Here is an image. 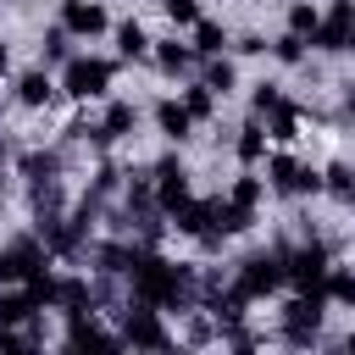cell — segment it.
<instances>
[{
  "instance_id": "e0dca14e",
  "label": "cell",
  "mask_w": 355,
  "mask_h": 355,
  "mask_svg": "<svg viewBox=\"0 0 355 355\" xmlns=\"http://www.w3.org/2000/svg\"><path fill=\"white\" fill-rule=\"evenodd\" d=\"M155 128H161V139H172V144H183L189 133H194V116L183 111V100H155Z\"/></svg>"
},
{
  "instance_id": "3957f363",
  "label": "cell",
  "mask_w": 355,
  "mask_h": 355,
  "mask_svg": "<svg viewBox=\"0 0 355 355\" xmlns=\"http://www.w3.org/2000/svg\"><path fill=\"white\" fill-rule=\"evenodd\" d=\"M322 316H327V300H322V294H288L283 311H277L283 344H294V349L316 344V338H322Z\"/></svg>"
},
{
  "instance_id": "30bf717a",
  "label": "cell",
  "mask_w": 355,
  "mask_h": 355,
  "mask_svg": "<svg viewBox=\"0 0 355 355\" xmlns=\"http://www.w3.org/2000/svg\"><path fill=\"white\" fill-rule=\"evenodd\" d=\"M150 178H155L150 189H155V211H161V216H166L178 200H189V166H183L178 155H161V161L150 166Z\"/></svg>"
},
{
  "instance_id": "8d00e7d4",
  "label": "cell",
  "mask_w": 355,
  "mask_h": 355,
  "mask_svg": "<svg viewBox=\"0 0 355 355\" xmlns=\"http://www.w3.org/2000/svg\"><path fill=\"white\" fill-rule=\"evenodd\" d=\"M344 111H349V116H355V83H349V89H344Z\"/></svg>"
},
{
  "instance_id": "8fae6325",
  "label": "cell",
  "mask_w": 355,
  "mask_h": 355,
  "mask_svg": "<svg viewBox=\"0 0 355 355\" xmlns=\"http://www.w3.org/2000/svg\"><path fill=\"white\" fill-rule=\"evenodd\" d=\"M61 28L72 39H100V33H111V11L100 0H61Z\"/></svg>"
},
{
  "instance_id": "8992f818",
  "label": "cell",
  "mask_w": 355,
  "mask_h": 355,
  "mask_svg": "<svg viewBox=\"0 0 355 355\" xmlns=\"http://www.w3.org/2000/svg\"><path fill=\"white\" fill-rule=\"evenodd\" d=\"M261 166H266L261 178H266V189H272V194H322V172H316V166H305V161H300V155H288V150H272Z\"/></svg>"
},
{
  "instance_id": "e575fe53",
  "label": "cell",
  "mask_w": 355,
  "mask_h": 355,
  "mask_svg": "<svg viewBox=\"0 0 355 355\" xmlns=\"http://www.w3.org/2000/svg\"><path fill=\"white\" fill-rule=\"evenodd\" d=\"M233 50H239V55H266V39H261V33H244Z\"/></svg>"
},
{
  "instance_id": "d590c367",
  "label": "cell",
  "mask_w": 355,
  "mask_h": 355,
  "mask_svg": "<svg viewBox=\"0 0 355 355\" xmlns=\"http://www.w3.org/2000/svg\"><path fill=\"white\" fill-rule=\"evenodd\" d=\"M6 72H11V44L0 39V78H6Z\"/></svg>"
},
{
  "instance_id": "ba28073f",
  "label": "cell",
  "mask_w": 355,
  "mask_h": 355,
  "mask_svg": "<svg viewBox=\"0 0 355 355\" xmlns=\"http://www.w3.org/2000/svg\"><path fill=\"white\" fill-rule=\"evenodd\" d=\"M311 44L327 50V55H349V50H355V0H333V6L322 11V22H316Z\"/></svg>"
},
{
  "instance_id": "7a4b0ae2",
  "label": "cell",
  "mask_w": 355,
  "mask_h": 355,
  "mask_svg": "<svg viewBox=\"0 0 355 355\" xmlns=\"http://www.w3.org/2000/svg\"><path fill=\"white\" fill-rule=\"evenodd\" d=\"M111 78H116V61H105V55H67L61 61V94H72V100H105Z\"/></svg>"
},
{
  "instance_id": "277c9868",
  "label": "cell",
  "mask_w": 355,
  "mask_h": 355,
  "mask_svg": "<svg viewBox=\"0 0 355 355\" xmlns=\"http://www.w3.org/2000/svg\"><path fill=\"white\" fill-rule=\"evenodd\" d=\"M327 266H333V255H327L316 239H305V244L283 250V283H288L294 294H322V277H327Z\"/></svg>"
},
{
  "instance_id": "d4e9b609",
  "label": "cell",
  "mask_w": 355,
  "mask_h": 355,
  "mask_svg": "<svg viewBox=\"0 0 355 355\" xmlns=\"http://www.w3.org/2000/svg\"><path fill=\"white\" fill-rule=\"evenodd\" d=\"M266 139H277V144H294L300 139V105H277V111H266Z\"/></svg>"
},
{
  "instance_id": "5bb4252c",
  "label": "cell",
  "mask_w": 355,
  "mask_h": 355,
  "mask_svg": "<svg viewBox=\"0 0 355 355\" xmlns=\"http://www.w3.org/2000/svg\"><path fill=\"white\" fill-rule=\"evenodd\" d=\"M166 216H172L166 227H172V233H183V239H200V233H211V200H194V194H189V200H178Z\"/></svg>"
},
{
  "instance_id": "d6a6232c",
  "label": "cell",
  "mask_w": 355,
  "mask_h": 355,
  "mask_svg": "<svg viewBox=\"0 0 355 355\" xmlns=\"http://www.w3.org/2000/svg\"><path fill=\"white\" fill-rule=\"evenodd\" d=\"M250 105H255V116H266V111H277V105H283V89H277V83H255Z\"/></svg>"
},
{
  "instance_id": "603a6c76",
  "label": "cell",
  "mask_w": 355,
  "mask_h": 355,
  "mask_svg": "<svg viewBox=\"0 0 355 355\" xmlns=\"http://www.w3.org/2000/svg\"><path fill=\"white\" fill-rule=\"evenodd\" d=\"M322 194L355 205V166H349V161H327V166H322Z\"/></svg>"
},
{
  "instance_id": "52a82bcc",
  "label": "cell",
  "mask_w": 355,
  "mask_h": 355,
  "mask_svg": "<svg viewBox=\"0 0 355 355\" xmlns=\"http://www.w3.org/2000/svg\"><path fill=\"white\" fill-rule=\"evenodd\" d=\"M122 344H133V349H172V333H166V322H161V311L155 305H144V300H128L122 305Z\"/></svg>"
},
{
  "instance_id": "ffe728a7",
  "label": "cell",
  "mask_w": 355,
  "mask_h": 355,
  "mask_svg": "<svg viewBox=\"0 0 355 355\" xmlns=\"http://www.w3.org/2000/svg\"><path fill=\"white\" fill-rule=\"evenodd\" d=\"M322 300L338 311H355V266H327L322 277Z\"/></svg>"
},
{
  "instance_id": "d6986e66",
  "label": "cell",
  "mask_w": 355,
  "mask_h": 355,
  "mask_svg": "<svg viewBox=\"0 0 355 355\" xmlns=\"http://www.w3.org/2000/svg\"><path fill=\"white\" fill-rule=\"evenodd\" d=\"M133 128H139V105H133V100H111L105 116H100V139L111 144V139H128Z\"/></svg>"
},
{
  "instance_id": "f35d334b",
  "label": "cell",
  "mask_w": 355,
  "mask_h": 355,
  "mask_svg": "<svg viewBox=\"0 0 355 355\" xmlns=\"http://www.w3.org/2000/svg\"><path fill=\"white\" fill-rule=\"evenodd\" d=\"M0 166H6V144H0Z\"/></svg>"
},
{
  "instance_id": "9c48e42d",
  "label": "cell",
  "mask_w": 355,
  "mask_h": 355,
  "mask_svg": "<svg viewBox=\"0 0 355 355\" xmlns=\"http://www.w3.org/2000/svg\"><path fill=\"white\" fill-rule=\"evenodd\" d=\"M39 266H50V250H44V239L22 233V239L0 244V283H28Z\"/></svg>"
},
{
  "instance_id": "7402d4cb",
  "label": "cell",
  "mask_w": 355,
  "mask_h": 355,
  "mask_svg": "<svg viewBox=\"0 0 355 355\" xmlns=\"http://www.w3.org/2000/svg\"><path fill=\"white\" fill-rule=\"evenodd\" d=\"M111 33H116V55H122V61H144V55H150V33H144V22L128 17V22H116Z\"/></svg>"
},
{
  "instance_id": "83f0119b",
  "label": "cell",
  "mask_w": 355,
  "mask_h": 355,
  "mask_svg": "<svg viewBox=\"0 0 355 355\" xmlns=\"http://www.w3.org/2000/svg\"><path fill=\"white\" fill-rule=\"evenodd\" d=\"M305 44H311V39H300V33H288V28H283L266 50H272V61H277V67H300V61H305Z\"/></svg>"
},
{
  "instance_id": "9a60e30c",
  "label": "cell",
  "mask_w": 355,
  "mask_h": 355,
  "mask_svg": "<svg viewBox=\"0 0 355 355\" xmlns=\"http://www.w3.org/2000/svg\"><path fill=\"white\" fill-rule=\"evenodd\" d=\"M39 316V300L28 294V283H6L0 288V327H28Z\"/></svg>"
},
{
  "instance_id": "f546056e",
  "label": "cell",
  "mask_w": 355,
  "mask_h": 355,
  "mask_svg": "<svg viewBox=\"0 0 355 355\" xmlns=\"http://www.w3.org/2000/svg\"><path fill=\"white\" fill-rule=\"evenodd\" d=\"M183 111H189L194 122H211V116H216V94H211L205 83H189V89H183Z\"/></svg>"
},
{
  "instance_id": "484cf974",
  "label": "cell",
  "mask_w": 355,
  "mask_h": 355,
  "mask_svg": "<svg viewBox=\"0 0 355 355\" xmlns=\"http://www.w3.org/2000/svg\"><path fill=\"white\" fill-rule=\"evenodd\" d=\"M233 155H239L244 166L266 161V128H261V122H244V128H239V139H233Z\"/></svg>"
},
{
  "instance_id": "f1b7e54d",
  "label": "cell",
  "mask_w": 355,
  "mask_h": 355,
  "mask_svg": "<svg viewBox=\"0 0 355 355\" xmlns=\"http://www.w3.org/2000/svg\"><path fill=\"white\" fill-rule=\"evenodd\" d=\"M261 194H266V178H255V172H239V178H233V189H227V200H233V205H244V211H255V205H261Z\"/></svg>"
},
{
  "instance_id": "ac0fdd59",
  "label": "cell",
  "mask_w": 355,
  "mask_h": 355,
  "mask_svg": "<svg viewBox=\"0 0 355 355\" xmlns=\"http://www.w3.org/2000/svg\"><path fill=\"white\" fill-rule=\"evenodd\" d=\"M200 83H205L216 100H227V94L239 89V67H233L227 55H205V61H200Z\"/></svg>"
},
{
  "instance_id": "4dcf8cb0",
  "label": "cell",
  "mask_w": 355,
  "mask_h": 355,
  "mask_svg": "<svg viewBox=\"0 0 355 355\" xmlns=\"http://www.w3.org/2000/svg\"><path fill=\"white\" fill-rule=\"evenodd\" d=\"M316 22H322V11H316L311 0H294V6H288V33L311 39V33H316Z\"/></svg>"
},
{
  "instance_id": "6da1fadb",
  "label": "cell",
  "mask_w": 355,
  "mask_h": 355,
  "mask_svg": "<svg viewBox=\"0 0 355 355\" xmlns=\"http://www.w3.org/2000/svg\"><path fill=\"white\" fill-rule=\"evenodd\" d=\"M128 300H144L161 316L166 311L189 316V311H200V277H194V266H178L155 250H139L133 266H128Z\"/></svg>"
},
{
  "instance_id": "7c38bea8",
  "label": "cell",
  "mask_w": 355,
  "mask_h": 355,
  "mask_svg": "<svg viewBox=\"0 0 355 355\" xmlns=\"http://www.w3.org/2000/svg\"><path fill=\"white\" fill-rule=\"evenodd\" d=\"M61 344H67V349H122V333L100 327V322H94V311H78V316H67Z\"/></svg>"
},
{
  "instance_id": "1f68e13d",
  "label": "cell",
  "mask_w": 355,
  "mask_h": 355,
  "mask_svg": "<svg viewBox=\"0 0 355 355\" xmlns=\"http://www.w3.org/2000/svg\"><path fill=\"white\" fill-rule=\"evenodd\" d=\"M67 55H72V33H67V28H50V33H44V61H39V67H55V61H67Z\"/></svg>"
},
{
  "instance_id": "cb8c5ba5",
  "label": "cell",
  "mask_w": 355,
  "mask_h": 355,
  "mask_svg": "<svg viewBox=\"0 0 355 355\" xmlns=\"http://www.w3.org/2000/svg\"><path fill=\"white\" fill-rule=\"evenodd\" d=\"M189 44H194L200 61H205V55H222V50H227V28L211 22V17H194V39H189Z\"/></svg>"
},
{
  "instance_id": "74e56055",
  "label": "cell",
  "mask_w": 355,
  "mask_h": 355,
  "mask_svg": "<svg viewBox=\"0 0 355 355\" xmlns=\"http://www.w3.org/2000/svg\"><path fill=\"white\" fill-rule=\"evenodd\" d=\"M344 349H355V333H349V338H344Z\"/></svg>"
},
{
  "instance_id": "4fadbf2b",
  "label": "cell",
  "mask_w": 355,
  "mask_h": 355,
  "mask_svg": "<svg viewBox=\"0 0 355 355\" xmlns=\"http://www.w3.org/2000/svg\"><path fill=\"white\" fill-rule=\"evenodd\" d=\"M55 100V78H50V67H28V72H17V105L22 111H44Z\"/></svg>"
},
{
  "instance_id": "2e32d148",
  "label": "cell",
  "mask_w": 355,
  "mask_h": 355,
  "mask_svg": "<svg viewBox=\"0 0 355 355\" xmlns=\"http://www.w3.org/2000/svg\"><path fill=\"white\" fill-rule=\"evenodd\" d=\"M150 55H155V67H161L166 78H183V72H194V67H200L194 44H183V39H161V44H150Z\"/></svg>"
},
{
  "instance_id": "44dd1931",
  "label": "cell",
  "mask_w": 355,
  "mask_h": 355,
  "mask_svg": "<svg viewBox=\"0 0 355 355\" xmlns=\"http://www.w3.org/2000/svg\"><path fill=\"white\" fill-rule=\"evenodd\" d=\"M17 172L28 178V189H33V183H55V178H61V155H55V150H28V155L17 161Z\"/></svg>"
},
{
  "instance_id": "5b68a950",
  "label": "cell",
  "mask_w": 355,
  "mask_h": 355,
  "mask_svg": "<svg viewBox=\"0 0 355 355\" xmlns=\"http://www.w3.org/2000/svg\"><path fill=\"white\" fill-rule=\"evenodd\" d=\"M233 288H239L250 305L266 300V294H277V288H283V250H255V255H244L239 272H233Z\"/></svg>"
},
{
  "instance_id": "836d02e7",
  "label": "cell",
  "mask_w": 355,
  "mask_h": 355,
  "mask_svg": "<svg viewBox=\"0 0 355 355\" xmlns=\"http://www.w3.org/2000/svg\"><path fill=\"white\" fill-rule=\"evenodd\" d=\"M161 11H166L178 28H194V17H200V0H161Z\"/></svg>"
},
{
  "instance_id": "4316f807",
  "label": "cell",
  "mask_w": 355,
  "mask_h": 355,
  "mask_svg": "<svg viewBox=\"0 0 355 355\" xmlns=\"http://www.w3.org/2000/svg\"><path fill=\"white\" fill-rule=\"evenodd\" d=\"M133 255H139V244H100V250H94V266H100L105 277H128Z\"/></svg>"
}]
</instances>
